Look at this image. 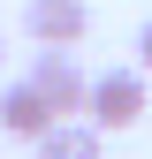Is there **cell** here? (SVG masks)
Here are the masks:
<instances>
[{
	"label": "cell",
	"mask_w": 152,
	"mask_h": 159,
	"mask_svg": "<svg viewBox=\"0 0 152 159\" xmlns=\"http://www.w3.org/2000/svg\"><path fill=\"white\" fill-rule=\"evenodd\" d=\"M84 114H91L99 129H137V121H145V68H107V76H91Z\"/></svg>",
	"instance_id": "1"
},
{
	"label": "cell",
	"mask_w": 152,
	"mask_h": 159,
	"mask_svg": "<svg viewBox=\"0 0 152 159\" xmlns=\"http://www.w3.org/2000/svg\"><path fill=\"white\" fill-rule=\"evenodd\" d=\"M31 84L53 98V114H84V98H91V76L76 68L69 46H38L31 53Z\"/></svg>",
	"instance_id": "2"
},
{
	"label": "cell",
	"mask_w": 152,
	"mask_h": 159,
	"mask_svg": "<svg viewBox=\"0 0 152 159\" xmlns=\"http://www.w3.org/2000/svg\"><path fill=\"white\" fill-rule=\"evenodd\" d=\"M23 30L38 46H76V38L91 30V8L84 0H23Z\"/></svg>",
	"instance_id": "3"
},
{
	"label": "cell",
	"mask_w": 152,
	"mask_h": 159,
	"mask_svg": "<svg viewBox=\"0 0 152 159\" xmlns=\"http://www.w3.org/2000/svg\"><path fill=\"white\" fill-rule=\"evenodd\" d=\"M53 121H61V114H53V98L38 91L31 76H23V84H8V91H0V129H8V136H23V144H38V136H46Z\"/></svg>",
	"instance_id": "4"
},
{
	"label": "cell",
	"mask_w": 152,
	"mask_h": 159,
	"mask_svg": "<svg viewBox=\"0 0 152 159\" xmlns=\"http://www.w3.org/2000/svg\"><path fill=\"white\" fill-rule=\"evenodd\" d=\"M99 121H91V114H84V121H69V114H61V121H53L46 136H38V159H107L99 152Z\"/></svg>",
	"instance_id": "5"
},
{
	"label": "cell",
	"mask_w": 152,
	"mask_h": 159,
	"mask_svg": "<svg viewBox=\"0 0 152 159\" xmlns=\"http://www.w3.org/2000/svg\"><path fill=\"white\" fill-rule=\"evenodd\" d=\"M137 61H145V68H152V23H145V30H137Z\"/></svg>",
	"instance_id": "6"
}]
</instances>
